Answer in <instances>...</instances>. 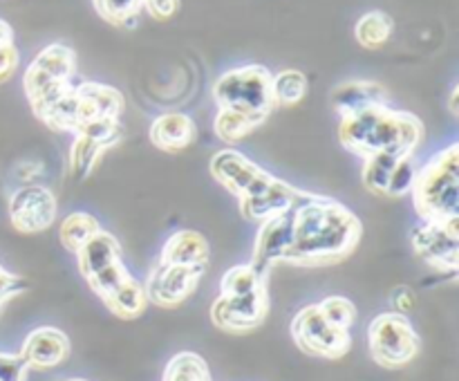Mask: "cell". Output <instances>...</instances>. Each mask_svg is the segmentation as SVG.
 Returning a JSON list of instances; mask_svg holds the SVG:
<instances>
[{
	"instance_id": "6da1fadb",
	"label": "cell",
	"mask_w": 459,
	"mask_h": 381,
	"mask_svg": "<svg viewBox=\"0 0 459 381\" xmlns=\"http://www.w3.org/2000/svg\"><path fill=\"white\" fill-rule=\"evenodd\" d=\"M363 233L357 213L325 195H312L294 209L291 245L285 263L327 267L348 258Z\"/></svg>"
},
{
	"instance_id": "7a4b0ae2",
	"label": "cell",
	"mask_w": 459,
	"mask_h": 381,
	"mask_svg": "<svg viewBox=\"0 0 459 381\" xmlns=\"http://www.w3.org/2000/svg\"><path fill=\"white\" fill-rule=\"evenodd\" d=\"M421 137L424 126L415 115L388 106H372L341 117L339 124V142L361 157L381 151L408 157L417 151Z\"/></svg>"
},
{
	"instance_id": "3957f363",
	"label": "cell",
	"mask_w": 459,
	"mask_h": 381,
	"mask_svg": "<svg viewBox=\"0 0 459 381\" xmlns=\"http://www.w3.org/2000/svg\"><path fill=\"white\" fill-rule=\"evenodd\" d=\"M420 220L459 218V146L442 148L417 169L411 191Z\"/></svg>"
},
{
	"instance_id": "277c9868",
	"label": "cell",
	"mask_w": 459,
	"mask_h": 381,
	"mask_svg": "<svg viewBox=\"0 0 459 381\" xmlns=\"http://www.w3.org/2000/svg\"><path fill=\"white\" fill-rule=\"evenodd\" d=\"M76 74L74 49L63 43H52L40 49L25 70V94L34 115H40L72 88Z\"/></svg>"
},
{
	"instance_id": "5b68a950",
	"label": "cell",
	"mask_w": 459,
	"mask_h": 381,
	"mask_svg": "<svg viewBox=\"0 0 459 381\" xmlns=\"http://www.w3.org/2000/svg\"><path fill=\"white\" fill-rule=\"evenodd\" d=\"M213 99L222 110L240 112L263 121L273 110L272 72L263 65L229 70L213 83Z\"/></svg>"
},
{
	"instance_id": "8992f818",
	"label": "cell",
	"mask_w": 459,
	"mask_h": 381,
	"mask_svg": "<svg viewBox=\"0 0 459 381\" xmlns=\"http://www.w3.org/2000/svg\"><path fill=\"white\" fill-rule=\"evenodd\" d=\"M368 348L384 368H403L420 354L421 341L403 314L384 312L368 327Z\"/></svg>"
},
{
	"instance_id": "52a82bcc",
	"label": "cell",
	"mask_w": 459,
	"mask_h": 381,
	"mask_svg": "<svg viewBox=\"0 0 459 381\" xmlns=\"http://www.w3.org/2000/svg\"><path fill=\"white\" fill-rule=\"evenodd\" d=\"M291 336L305 354L323 359H341L352 345L350 330H339L321 314L318 305H307L291 321Z\"/></svg>"
},
{
	"instance_id": "ba28073f",
	"label": "cell",
	"mask_w": 459,
	"mask_h": 381,
	"mask_svg": "<svg viewBox=\"0 0 459 381\" xmlns=\"http://www.w3.org/2000/svg\"><path fill=\"white\" fill-rule=\"evenodd\" d=\"M417 255L439 272L455 273L459 267V218L421 220L411 233Z\"/></svg>"
},
{
	"instance_id": "9c48e42d",
	"label": "cell",
	"mask_w": 459,
	"mask_h": 381,
	"mask_svg": "<svg viewBox=\"0 0 459 381\" xmlns=\"http://www.w3.org/2000/svg\"><path fill=\"white\" fill-rule=\"evenodd\" d=\"M309 197H312V193L300 191V188L273 178L272 173H264L263 178L240 197V211L247 220L263 222V220L273 218V215L278 213L294 211L296 206L303 204Z\"/></svg>"
},
{
	"instance_id": "30bf717a",
	"label": "cell",
	"mask_w": 459,
	"mask_h": 381,
	"mask_svg": "<svg viewBox=\"0 0 459 381\" xmlns=\"http://www.w3.org/2000/svg\"><path fill=\"white\" fill-rule=\"evenodd\" d=\"M56 197L43 184H22L9 200V220L21 233H43L56 220Z\"/></svg>"
},
{
	"instance_id": "8fae6325",
	"label": "cell",
	"mask_w": 459,
	"mask_h": 381,
	"mask_svg": "<svg viewBox=\"0 0 459 381\" xmlns=\"http://www.w3.org/2000/svg\"><path fill=\"white\" fill-rule=\"evenodd\" d=\"M204 273L206 267H202V264L157 263V267L148 276V282L143 285L146 299L160 307H175L195 291Z\"/></svg>"
},
{
	"instance_id": "7c38bea8",
	"label": "cell",
	"mask_w": 459,
	"mask_h": 381,
	"mask_svg": "<svg viewBox=\"0 0 459 381\" xmlns=\"http://www.w3.org/2000/svg\"><path fill=\"white\" fill-rule=\"evenodd\" d=\"M269 312L267 285L258 287L251 294L218 296L211 305V321L227 332H249L263 325Z\"/></svg>"
},
{
	"instance_id": "4fadbf2b",
	"label": "cell",
	"mask_w": 459,
	"mask_h": 381,
	"mask_svg": "<svg viewBox=\"0 0 459 381\" xmlns=\"http://www.w3.org/2000/svg\"><path fill=\"white\" fill-rule=\"evenodd\" d=\"M291 227H294V211L278 213L260 222V231L254 242V258L251 267L258 273H267L276 263H285L287 249L291 245Z\"/></svg>"
},
{
	"instance_id": "5bb4252c",
	"label": "cell",
	"mask_w": 459,
	"mask_h": 381,
	"mask_svg": "<svg viewBox=\"0 0 459 381\" xmlns=\"http://www.w3.org/2000/svg\"><path fill=\"white\" fill-rule=\"evenodd\" d=\"M76 112H74V128L72 133H79L88 124L99 119H119L124 110V97L119 90L110 85L94 83V81H83L76 83Z\"/></svg>"
},
{
	"instance_id": "9a60e30c",
	"label": "cell",
	"mask_w": 459,
	"mask_h": 381,
	"mask_svg": "<svg viewBox=\"0 0 459 381\" xmlns=\"http://www.w3.org/2000/svg\"><path fill=\"white\" fill-rule=\"evenodd\" d=\"M209 170L231 195L238 197V200H240V197L245 195L264 173H267L263 166L254 164L249 157L242 155L240 151H233V148H222V151L215 152V155L211 157Z\"/></svg>"
},
{
	"instance_id": "2e32d148",
	"label": "cell",
	"mask_w": 459,
	"mask_h": 381,
	"mask_svg": "<svg viewBox=\"0 0 459 381\" xmlns=\"http://www.w3.org/2000/svg\"><path fill=\"white\" fill-rule=\"evenodd\" d=\"M18 354L25 359L27 368L45 370L65 361L70 354V339L58 327H39L30 332Z\"/></svg>"
},
{
	"instance_id": "e0dca14e",
	"label": "cell",
	"mask_w": 459,
	"mask_h": 381,
	"mask_svg": "<svg viewBox=\"0 0 459 381\" xmlns=\"http://www.w3.org/2000/svg\"><path fill=\"white\" fill-rule=\"evenodd\" d=\"M330 101L341 117H348L372 106H388V92L377 81L354 79L336 85Z\"/></svg>"
},
{
	"instance_id": "ac0fdd59",
	"label": "cell",
	"mask_w": 459,
	"mask_h": 381,
	"mask_svg": "<svg viewBox=\"0 0 459 381\" xmlns=\"http://www.w3.org/2000/svg\"><path fill=\"white\" fill-rule=\"evenodd\" d=\"M195 139V121L184 112H164L151 124V142L160 151L178 152Z\"/></svg>"
},
{
	"instance_id": "d6986e66",
	"label": "cell",
	"mask_w": 459,
	"mask_h": 381,
	"mask_svg": "<svg viewBox=\"0 0 459 381\" xmlns=\"http://www.w3.org/2000/svg\"><path fill=\"white\" fill-rule=\"evenodd\" d=\"M211 258V247L202 233L182 229L166 240L157 263L164 264H202L206 267Z\"/></svg>"
},
{
	"instance_id": "ffe728a7",
	"label": "cell",
	"mask_w": 459,
	"mask_h": 381,
	"mask_svg": "<svg viewBox=\"0 0 459 381\" xmlns=\"http://www.w3.org/2000/svg\"><path fill=\"white\" fill-rule=\"evenodd\" d=\"M76 255H79L81 276L88 281V278H92L94 273L103 272V269H108L110 264L119 263L121 245L112 233L103 231L101 229V231L94 233V236L90 238L79 251H76Z\"/></svg>"
},
{
	"instance_id": "44dd1931",
	"label": "cell",
	"mask_w": 459,
	"mask_h": 381,
	"mask_svg": "<svg viewBox=\"0 0 459 381\" xmlns=\"http://www.w3.org/2000/svg\"><path fill=\"white\" fill-rule=\"evenodd\" d=\"M97 231H101V224L94 215L83 213V211H74V213L65 215L58 227V240L67 251L76 254L90 238Z\"/></svg>"
},
{
	"instance_id": "7402d4cb",
	"label": "cell",
	"mask_w": 459,
	"mask_h": 381,
	"mask_svg": "<svg viewBox=\"0 0 459 381\" xmlns=\"http://www.w3.org/2000/svg\"><path fill=\"white\" fill-rule=\"evenodd\" d=\"M106 307L110 309L112 314H117L119 318H134L146 309V290H143L142 282L137 278H130L117 291H112L106 300Z\"/></svg>"
},
{
	"instance_id": "603a6c76",
	"label": "cell",
	"mask_w": 459,
	"mask_h": 381,
	"mask_svg": "<svg viewBox=\"0 0 459 381\" xmlns=\"http://www.w3.org/2000/svg\"><path fill=\"white\" fill-rule=\"evenodd\" d=\"M108 143L97 142L92 137H85V134H74V142L70 148V175L74 179H85L94 170V166L99 164L103 152L108 151Z\"/></svg>"
},
{
	"instance_id": "cb8c5ba5",
	"label": "cell",
	"mask_w": 459,
	"mask_h": 381,
	"mask_svg": "<svg viewBox=\"0 0 459 381\" xmlns=\"http://www.w3.org/2000/svg\"><path fill=\"white\" fill-rule=\"evenodd\" d=\"M363 186L368 188L370 193L375 195H385L388 191V182H390V175H393L394 166L397 161L402 160L399 155L388 151H381V152H372V155L363 157Z\"/></svg>"
},
{
	"instance_id": "d4e9b609",
	"label": "cell",
	"mask_w": 459,
	"mask_h": 381,
	"mask_svg": "<svg viewBox=\"0 0 459 381\" xmlns=\"http://www.w3.org/2000/svg\"><path fill=\"white\" fill-rule=\"evenodd\" d=\"M393 18L384 12H368L354 25V36L368 49H377L393 36Z\"/></svg>"
},
{
	"instance_id": "484cf974",
	"label": "cell",
	"mask_w": 459,
	"mask_h": 381,
	"mask_svg": "<svg viewBox=\"0 0 459 381\" xmlns=\"http://www.w3.org/2000/svg\"><path fill=\"white\" fill-rule=\"evenodd\" d=\"M307 94V79L300 70H282L272 74L273 106H296Z\"/></svg>"
},
{
	"instance_id": "4316f807",
	"label": "cell",
	"mask_w": 459,
	"mask_h": 381,
	"mask_svg": "<svg viewBox=\"0 0 459 381\" xmlns=\"http://www.w3.org/2000/svg\"><path fill=\"white\" fill-rule=\"evenodd\" d=\"M161 381H211V372L200 354L179 352L169 361Z\"/></svg>"
},
{
	"instance_id": "83f0119b",
	"label": "cell",
	"mask_w": 459,
	"mask_h": 381,
	"mask_svg": "<svg viewBox=\"0 0 459 381\" xmlns=\"http://www.w3.org/2000/svg\"><path fill=\"white\" fill-rule=\"evenodd\" d=\"M263 121L254 119V117H247L240 115V112H233V110H222L220 108L218 115H215L213 121V128L215 134H218L222 142L227 143H236L240 139H245L251 130H255Z\"/></svg>"
},
{
	"instance_id": "f1b7e54d",
	"label": "cell",
	"mask_w": 459,
	"mask_h": 381,
	"mask_svg": "<svg viewBox=\"0 0 459 381\" xmlns=\"http://www.w3.org/2000/svg\"><path fill=\"white\" fill-rule=\"evenodd\" d=\"M263 285H264V276L255 272L249 263L236 264V267L229 269V272L222 276V281H220V296L251 294V291H255Z\"/></svg>"
},
{
	"instance_id": "f546056e",
	"label": "cell",
	"mask_w": 459,
	"mask_h": 381,
	"mask_svg": "<svg viewBox=\"0 0 459 381\" xmlns=\"http://www.w3.org/2000/svg\"><path fill=\"white\" fill-rule=\"evenodd\" d=\"M94 7L103 21L119 27H133L142 12L143 0H94Z\"/></svg>"
},
{
	"instance_id": "4dcf8cb0",
	"label": "cell",
	"mask_w": 459,
	"mask_h": 381,
	"mask_svg": "<svg viewBox=\"0 0 459 381\" xmlns=\"http://www.w3.org/2000/svg\"><path fill=\"white\" fill-rule=\"evenodd\" d=\"M321 309L323 316L332 323L339 330H350L357 318V307H354L352 300H348L345 296H327L325 300L316 303Z\"/></svg>"
},
{
	"instance_id": "1f68e13d",
	"label": "cell",
	"mask_w": 459,
	"mask_h": 381,
	"mask_svg": "<svg viewBox=\"0 0 459 381\" xmlns=\"http://www.w3.org/2000/svg\"><path fill=\"white\" fill-rule=\"evenodd\" d=\"M417 161L415 157L408 155L402 157L394 166L393 175H390V182H388V191L385 195L390 197H403V195H411L412 186H415V178H417Z\"/></svg>"
},
{
	"instance_id": "d6a6232c",
	"label": "cell",
	"mask_w": 459,
	"mask_h": 381,
	"mask_svg": "<svg viewBox=\"0 0 459 381\" xmlns=\"http://www.w3.org/2000/svg\"><path fill=\"white\" fill-rule=\"evenodd\" d=\"M27 363L21 354L0 352V381H25Z\"/></svg>"
},
{
	"instance_id": "836d02e7",
	"label": "cell",
	"mask_w": 459,
	"mask_h": 381,
	"mask_svg": "<svg viewBox=\"0 0 459 381\" xmlns=\"http://www.w3.org/2000/svg\"><path fill=\"white\" fill-rule=\"evenodd\" d=\"M27 287H30V282H27L25 278L16 276V273L4 272V269L0 267V305H3L4 300H9V299H13V296L27 291Z\"/></svg>"
},
{
	"instance_id": "e575fe53",
	"label": "cell",
	"mask_w": 459,
	"mask_h": 381,
	"mask_svg": "<svg viewBox=\"0 0 459 381\" xmlns=\"http://www.w3.org/2000/svg\"><path fill=\"white\" fill-rule=\"evenodd\" d=\"M157 21H169L179 12V0H143V7Z\"/></svg>"
},
{
	"instance_id": "d590c367",
	"label": "cell",
	"mask_w": 459,
	"mask_h": 381,
	"mask_svg": "<svg viewBox=\"0 0 459 381\" xmlns=\"http://www.w3.org/2000/svg\"><path fill=\"white\" fill-rule=\"evenodd\" d=\"M390 300H393L394 312L403 314V316H406V314L415 307V294H412L411 287H406V285L394 287L393 294H390Z\"/></svg>"
},
{
	"instance_id": "8d00e7d4",
	"label": "cell",
	"mask_w": 459,
	"mask_h": 381,
	"mask_svg": "<svg viewBox=\"0 0 459 381\" xmlns=\"http://www.w3.org/2000/svg\"><path fill=\"white\" fill-rule=\"evenodd\" d=\"M12 45H13L12 27H9L4 21H0V49H3V48H12Z\"/></svg>"
},
{
	"instance_id": "74e56055",
	"label": "cell",
	"mask_w": 459,
	"mask_h": 381,
	"mask_svg": "<svg viewBox=\"0 0 459 381\" xmlns=\"http://www.w3.org/2000/svg\"><path fill=\"white\" fill-rule=\"evenodd\" d=\"M457 97H459V88L455 85V88H453V92H451V99H448V108H451L453 115H457Z\"/></svg>"
},
{
	"instance_id": "f35d334b",
	"label": "cell",
	"mask_w": 459,
	"mask_h": 381,
	"mask_svg": "<svg viewBox=\"0 0 459 381\" xmlns=\"http://www.w3.org/2000/svg\"><path fill=\"white\" fill-rule=\"evenodd\" d=\"M67 381H83V379H67Z\"/></svg>"
}]
</instances>
